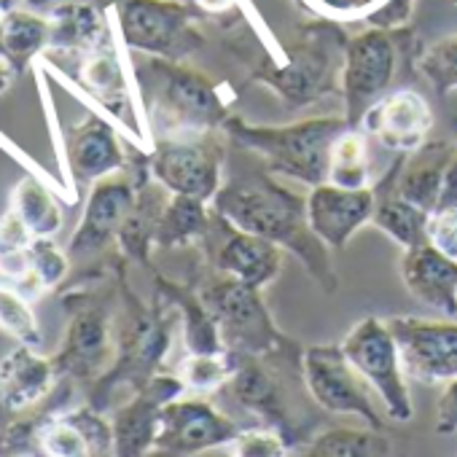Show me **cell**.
<instances>
[{
    "label": "cell",
    "instance_id": "obj_1",
    "mask_svg": "<svg viewBox=\"0 0 457 457\" xmlns=\"http://www.w3.org/2000/svg\"><path fill=\"white\" fill-rule=\"evenodd\" d=\"M215 210L235 228L294 248L302 253V259H307L312 272H318V262H326L323 248L318 245V237L307 220V199L291 194L264 175H248L232 180L226 188H218Z\"/></svg>",
    "mask_w": 457,
    "mask_h": 457
},
{
    "label": "cell",
    "instance_id": "obj_2",
    "mask_svg": "<svg viewBox=\"0 0 457 457\" xmlns=\"http://www.w3.org/2000/svg\"><path fill=\"white\" fill-rule=\"evenodd\" d=\"M350 127L353 124L347 119H315L283 129L248 127L235 121L228 132L235 135V140L259 151L275 172H286L296 180L318 186L328 180L331 148L337 137Z\"/></svg>",
    "mask_w": 457,
    "mask_h": 457
},
{
    "label": "cell",
    "instance_id": "obj_3",
    "mask_svg": "<svg viewBox=\"0 0 457 457\" xmlns=\"http://www.w3.org/2000/svg\"><path fill=\"white\" fill-rule=\"evenodd\" d=\"M154 121L167 140H191L212 129L223 119V103L215 87L191 71L172 65V60H154Z\"/></svg>",
    "mask_w": 457,
    "mask_h": 457
},
{
    "label": "cell",
    "instance_id": "obj_4",
    "mask_svg": "<svg viewBox=\"0 0 457 457\" xmlns=\"http://www.w3.org/2000/svg\"><path fill=\"white\" fill-rule=\"evenodd\" d=\"M116 28L129 49L172 62L202 44L188 12L172 0H116Z\"/></svg>",
    "mask_w": 457,
    "mask_h": 457
},
{
    "label": "cell",
    "instance_id": "obj_5",
    "mask_svg": "<svg viewBox=\"0 0 457 457\" xmlns=\"http://www.w3.org/2000/svg\"><path fill=\"white\" fill-rule=\"evenodd\" d=\"M342 353L379 393L390 417L401 422L411 417V398L403 382L398 342L387 323H382L379 318H363L342 342Z\"/></svg>",
    "mask_w": 457,
    "mask_h": 457
},
{
    "label": "cell",
    "instance_id": "obj_6",
    "mask_svg": "<svg viewBox=\"0 0 457 457\" xmlns=\"http://www.w3.org/2000/svg\"><path fill=\"white\" fill-rule=\"evenodd\" d=\"M202 307L218 326L220 342L237 355H259L278 345L272 320L259 299V288L235 278L202 294Z\"/></svg>",
    "mask_w": 457,
    "mask_h": 457
},
{
    "label": "cell",
    "instance_id": "obj_7",
    "mask_svg": "<svg viewBox=\"0 0 457 457\" xmlns=\"http://www.w3.org/2000/svg\"><path fill=\"white\" fill-rule=\"evenodd\" d=\"M304 377H307V387L312 398L326 411L358 414L374 430H382V420L374 411L371 398H369V382L347 361V355L342 353V345L310 347L304 353Z\"/></svg>",
    "mask_w": 457,
    "mask_h": 457
},
{
    "label": "cell",
    "instance_id": "obj_8",
    "mask_svg": "<svg viewBox=\"0 0 457 457\" xmlns=\"http://www.w3.org/2000/svg\"><path fill=\"white\" fill-rule=\"evenodd\" d=\"M403 371L422 382H449L457 377V323L393 318Z\"/></svg>",
    "mask_w": 457,
    "mask_h": 457
},
{
    "label": "cell",
    "instance_id": "obj_9",
    "mask_svg": "<svg viewBox=\"0 0 457 457\" xmlns=\"http://www.w3.org/2000/svg\"><path fill=\"white\" fill-rule=\"evenodd\" d=\"M393 71H395V52L385 33L371 30L350 41L342 84L347 100V121L353 127L361 124L366 111L387 89Z\"/></svg>",
    "mask_w": 457,
    "mask_h": 457
},
{
    "label": "cell",
    "instance_id": "obj_10",
    "mask_svg": "<svg viewBox=\"0 0 457 457\" xmlns=\"http://www.w3.org/2000/svg\"><path fill=\"white\" fill-rule=\"evenodd\" d=\"M240 428L218 414L204 401H170L159 417V433L154 449L170 454H188L207 446L228 444L240 438Z\"/></svg>",
    "mask_w": 457,
    "mask_h": 457
},
{
    "label": "cell",
    "instance_id": "obj_11",
    "mask_svg": "<svg viewBox=\"0 0 457 457\" xmlns=\"http://www.w3.org/2000/svg\"><path fill=\"white\" fill-rule=\"evenodd\" d=\"M151 175L170 194L202 202L218 194V156L212 148L188 140H164L151 154Z\"/></svg>",
    "mask_w": 457,
    "mask_h": 457
},
{
    "label": "cell",
    "instance_id": "obj_12",
    "mask_svg": "<svg viewBox=\"0 0 457 457\" xmlns=\"http://www.w3.org/2000/svg\"><path fill=\"white\" fill-rule=\"evenodd\" d=\"M369 218H374V194L369 188H345L326 180L307 196V220L312 235L331 248H342Z\"/></svg>",
    "mask_w": 457,
    "mask_h": 457
},
{
    "label": "cell",
    "instance_id": "obj_13",
    "mask_svg": "<svg viewBox=\"0 0 457 457\" xmlns=\"http://www.w3.org/2000/svg\"><path fill=\"white\" fill-rule=\"evenodd\" d=\"M137 194L129 180L108 175L95 180V188L87 199L81 226L71 243V256H92L108 245L111 237L121 232L124 220L135 210Z\"/></svg>",
    "mask_w": 457,
    "mask_h": 457
},
{
    "label": "cell",
    "instance_id": "obj_14",
    "mask_svg": "<svg viewBox=\"0 0 457 457\" xmlns=\"http://www.w3.org/2000/svg\"><path fill=\"white\" fill-rule=\"evenodd\" d=\"M369 135H374L387 151L398 154H414L433 124L428 103L417 92H393L390 97L377 100L366 116L361 119Z\"/></svg>",
    "mask_w": 457,
    "mask_h": 457
},
{
    "label": "cell",
    "instance_id": "obj_15",
    "mask_svg": "<svg viewBox=\"0 0 457 457\" xmlns=\"http://www.w3.org/2000/svg\"><path fill=\"white\" fill-rule=\"evenodd\" d=\"M403 283L406 288L438 315H457V262L444 256L430 243L406 251L403 259Z\"/></svg>",
    "mask_w": 457,
    "mask_h": 457
},
{
    "label": "cell",
    "instance_id": "obj_16",
    "mask_svg": "<svg viewBox=\"0 0 457 457\" xmlns=\"http://www.w3.org/2000/svg\"><path fill=\"white\" fill-rule=\"evenodd\" d=\"M180 387L183 385L172 377H156L129 406L119 411L113 422V441L119 454H143L145 449H154L162 409L180 393Z\"/></svg>",
    "mask_w": 457,
    "mask_h": 457
},
{
    "label": "cell",
    "instance_id": "obj_17",
    "mask_svg": "<svg viewBox=\"0 0 457 457\" xmlns=\"http://www.w3.org/2000/svg\"><path fill=\"white\" fill-rule=\"evenodd\" d=\"M68 162L71 172L89 183L116 175L124 167V154L113 127L100 116H87L76 124L68 135Z\"/></svg>",
    "mask_w": 457,
    "mask_h": 457
},
{
    "label": "cell",
    "instance_id": "obj_18",
    "mask_svg": "<svg viewBox=\"0 0 457 457\" xmlns=\"http://www.w3.org/2000/svg\"><path fill=\"white\" fill-rule=\"evenodd\" d=\"M215 262L223 275L235 278L240 283H248L253 288H264L267 283H272L283 264L278 243L243 232V228L228 232V237L218 248Z\"/></svg>",
    "mask_w": 457,
    "mask_h": 457
},
{
    "label": "cell",
    "instance_id": "obj_19",
    "mask_svg": "<svg viewBox=\"0 0 457 457\" xmlns=\"http://www.w3.org/2000/svg\"><path fill=\"white\" fill-rule=\"evenodd\" d=\"M57 379V363L38 355L30 345H20L0 363V395L12 411L38 403Z\"/></svg>",
    "mask_w": 457,
    "mask_h": 457
},
{
    "label": "cell",
    "instance_id": "obj_20",
    "mask_svg": "<svg viewBox=\"0 0 457 457\" xmlns=\"http://www.w3.org/2000/svg\"><path fill=\"white\" fill-rule=\"evenodd\" d=\"M111 44V30L92 4H60L49 12V49L60 54H89Z\"/></svg>",
    "mask_w": 457,
    "mask_h": 457
},
{
    "label": "cell",
    "instance_id": "obj_21",
    "mask_svg": "<svg viewBox=\"0 0 457 457\" xmlns=\"http://www.w3.org/2000/svg\"><path fill=\"white\" fill-rule=\"evenodd\" d=\"M108 353H111V339H108L105 318L89 310V312L76 315V320L71 323L65 347L54 363H57V371L65 369L76 377H89V374H97L108 363Z\"/></svg>",
    "mask_w": 457,
    "mask_h": 457
},
{
    "label": "cell",
    "instance_id": "obj_22",
    "mask_svg": "<svg viewBox=\"0 0 457 457\" xmlns=\"http://www.w3.org/2000/svg\"><path fill=\"white\" fill-rule=\"evenodd\" d=\"M452 156H454V148L446 143H422L414 151V156L401 178L398 196L433 212L438 194H441V180H444V172H446V164Z\"/></svg>",
    "mask_w": 457,
    "mask_h": 457
},
{
    "label": "cell",
    "instance_id": "obj_23",
    "mask_svg": "<svg viewBox=\"0 0 457 457\" xmlns=\"http://www.w3.org/2000/svg\"><path fill=\"white\" fill-rule=\"evenodd\" d=\"M49 49V17H41L28 9H6L0 20V54L14 71H25L38 54Z\"/></svg>",
    "mask_w": 457,
    "mask_h": 457
},
{
    "label": "cell",
    "instance_id": "obj_24",
    "mask_svg": "<svg viewBox=\"0 0 457 457\" xmlns=\"http://www.w3.org/2000/svg\"><path fill=\"white\" fill-rule=\"evenodd\" d=\"M79 81L92 92L95 100H100L119 119H124V111L132 108L129 105L127 81H124L121 65H119L116 52H113L111 44L84 54V62L79 68Z\"/></svg>",
    "mask_w": 457,
    "mask_h": 457
},
{
    "label": "cell",
    "instance_id": "obj_25",
    "mask_svg": "<svg viewBox=\"0 0 457 457\" xmlns=\"http://www.w3.org/2000/svg\"><path fill=\"white\" fill-rule=\"evenodd\" d=\"M12 210L28 223L33 237H54L62 228V210L52 191L33 175H25L12 191Z\"/></svg>",
    "mask_w": 457,
    "mask_h": 457
},
{
    "label": "cell",
    "instance_id": "obj_26",
    "mask_svg": "<svg viewBox=\"0 0 457 457\" xmlns=\"http://www.w3.org/2000/svg\"><path fill=\"white\" fill-rule=\"evenodd\" d=\"M428 218H430L428 210L417 207L414 202L403 196L385 199L379 207H374V223L385 228V232L395 243H401L406 251L428 243Z\"/></svg>",
    "mask_w": 457,
    "mask_h": 457
},
{
    "label": "cell",
    "instance_id": "obj_27",
    "mask_svg": "<svg viewBox=\"0 0 457 457\" xmlns=\"http://www.w3.org/2000/svg\"><path fill=\"white\" fill-rule=\"evenodd\" d=\"M366 167H369L366 137L350 127L337 137V143L331 148L328 183H337L345 188H366V183H369Z\"/></svg>",
    "mask_w": 457,
    "mask_h": 457
},
{
    "label": "cell",
    "instance_id": "obj_28",
    "mask_svg": "<svg viewBox=\"0 0 457 457\" xmlns=\"http://www.w3.org/2000/svg\"><path fill=\"white\" fill-rule=\"evenodd\" d=\"M202 232H204V202L196 196L172 194V199L162 210L156 240L167 245H180Z\"/></svg>",
    "mask_w": 457,
    "mask_h": 457
},
{
    "label": "cell",
    "instance_id": "obj_29",
    "mask_svg": "<svg viewBox=\"0 0 457 457\" xmlns=\"http://www.w3.org/2000/svg\"><path fill=\"white\" fill-rule=\"evenodd\" d=\"M232 385V393L240 403H245L248 409H264L267 414H275L278 411V382L256 363L251 361V355H240V363L228 379Z\"/></svg>",
    "mask_w": 457,
    "mask_h": 457
},
{
    "label": "cell",
    "instance_id": "obj_30",
    "mask_svg": "<svg viewBox=\"0 0 457 457\" xmlns=\"http://www.w3.org/2000/svg\"><path fill=\"white\" fill-rule=\"evenodd\" d=\"M390 444L379 436V430H328L320 433L310 446L307 454L312 457H369V454H387Z\"/></svg>",
    "mask_w": 457,
    "mask_h": 457
},
{
    "label": "cell",
    "instance_id": "obj_31",
    "mask_svg": "<svg viewBox=\"0 0 457 457\" xmlns=\"http://www.w3.org/2000/svg\"><path fill=\"white\" fill-rule=\"evenodd\" d=\"M0 328L12 334L20 345H41V328L30 310V299L17 286L12 288L0 283Z\"/></svg>",
    "mask_w": 457,
    "mask_h": 457
},
{
    "label": "cell",
    "instance_id": "obj_32",
    "mask_svg": "<svg viewBox=\"0 0 457 457\" xmlns=\"http://www.w3.org/2000/svg\"><path fill=\"white\" fill-rule=\"evenodd\" d=\"M41 452L52 454V457H87V454H92L87 438L81 436V430L68 417L46 420L44 433H41Z\"/></svg>",
    "mask_w": 457,
    "mask_h": 457
},
{
    "label": "cell",
    "instance_id": "obj_33",
    "mask_svg": "<svg viewBox=\"0 0 457 457\" xmlns=\"http://www.w3.org/2000/svg\"><path fill=\"white\" fill-rule=\"evenodd\" d=\"M422 73L436 84L441 92H457V38H449L433 46L422 57Z\"/></svg>",
    "mask_w": 457,
    "mask_h": 457
},
{
    "label": "cell",
    "instance_id": "obj_34",
    "mask_svg": "<svg viewBox=\"0 0 457 457\" xmlns=\"http://www.w3.org/2000/svg\"><path fill=\"white\" fill-rule=\"evenodd\" d=\"M28 256H30L33 272L41 278V283L46 286V291H52L68 275V259L52 243V237H36L30 243V248H28Z\"/></svg>",
    "mask_w": 457,
    "mask_h": 457
},
{
    "label": "cell",
    "instance_id": "obj_35",
    "mask_svg": "<svg viewBox=\"0 0 457 457\" xmlns=\"http://www.w3.org/2000/svg\"><path fill=\"white\" fill-rule=\"evenodd\" d=\"M65 417L81 430V436L87 438L92 454H108V452L116 449L113 428H111L97 411H92V409H76V411H71V414H65Z\"/></svg>",
    "mask_w": 457,
    "mask_h": 457
},
{
    "label": "cell",
    "instance_id": "obj_36",
    "mask_svg": "<svg viewBox=\"0 0 457 457\" xmlns=\"http://www.w3.org/2000/svg\"><path fill=\"white\" fill-rule=\"evenodd\" d=\"M46 420H20L0 433V454H30L41 449Z\"/></svg>",
    "mask_w": 457,
    "mask_h": 457
},
{
    "label": "cell",
    "instance_id": "obj_37",
    "mask_svg": "<svg viewBox=\"0 0 457 457\" xmlns=\"http://www.w3.org/2000/svg\"><path fill=\"white\" fill-rule=\"evenodd\" d=\"M428 243L457 262V207L433 210L428 218Z\"/></svg>",
    "mask_w": 457,
    "mask_h": 457
},
{
    "label": "cell",
    "instance_id": "obj_38",
    "mask_svg": "<svg viewBox=\"0 0 457 457\" xmlns=\"http://www.w3.org/2000/svg\"><path fill=\"white\" fill-rule=\"evenodd\" d=\"M33 240H36L33 232L28 228V223L17 215V210L9 207L4 215H0V259L25 253Z\"/></svg>",
    "mask_w": 457,
    "mask_h": 457
},
{
    "label": "cell",
    "instance_id": "obj_39",
    "mask_svg": "<svg viewBox=\"0 0 457 457\" xmlns=\"http://www.w3.org/2000/svg\"><path fill=\"white\" fill-rule=\"evenodd\" d=\"M436 430L441 436L457 433V377L446 382L441 398H438V409H436Z\"/></svg>",
    "mask_w": 457,
    "mask_h": 457
},
{
    "label": "cell",
    "instance_id": "obj_40",
    "mask_svg": "<svg viewBox=\"0 0 457 457\" xmlns=\"http://www.w3.org/2000/svg\"><path fill=\"white\" fill-rule=\"evenodd\" d=\"M240 454H283V441L270 433H240Z\"/></svg>",
    "mask_w": 457,
    "mask_h": 457
},
{
    "label": "cell",
    "instance_id": "obj_41",
    "mask_svg": "<svg viewBox=\"0 0 457 457\" xmlns=\"http://www.w3.org/2000/svg\"><path fill=\"white\" fill-rule=\"evenodd\" d=\"M323 6L334 9V12H355V9H363L371 0H320Z\"/></svg>",
    "mask_w": 457,
    "mask_h": 457
},
{
    "label": "cell",
    "instance_id": "obj_42",
    "mask_svg": "<svg viewBox=\"0 0 457 457\" xmlns=\"http://www.w3.org/2000/svg\"><path fill=\"white\" fill-rule=\"evenodd\" d=\"M14 76H17V71H14V65L0 54V92H6L9 87H12V81H14Z\"/></svg>",
    "mask_w": 457,
    "mask_h": 457
},
{
    "label": "cell",
    "instance_id": "obj_43",
    "mask_svg": "<svg viewBox=\"0 0 457 457\" xmlns=\"http://www.w3.org/2000/svg\"><path fill=\"white\" fill-rule=\"evenodd\" d=\"M226 4V0H199V6H210V9H218V6H223Z\"/></svg>",
    "mask_w": 457,
    "mask_h": 457
},
{
    "label": "cell",
    "instance_id": "obj_44",
    "mask_svg": "<svg viewBox=\"0 0 457 457\" xmlns=\"http://www.w3.org/2000/svg\"><path fill=\"white\" fill-rule=\"evenodd\" d=\"M6 9H9V6H6V0H0V20H4V14H6Z\"/></svg>",
    "mask_w": 457,
    "mask_h": 457
},
{
    "label": "cell",
    "instance_id": "obj_45",
    "mask_svg": "<svg viewBox=\"0 0 457 457\" xmlns=\"http://www.w3.org/2000/svg\"><path fill=\"white\" fill-rule=\"evenodd\" d=\"M30 4H44V0H30Z\"/></svg>",
    "mask_w": 457,
    "mask_h": 457
}]
</instances>
